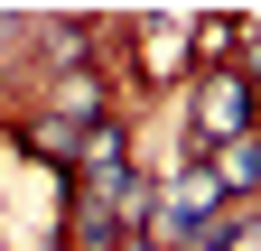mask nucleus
I'll return each mask as SVG.
<instances>
[{
	"label": "nucleus",
	"mask_w": 261,
	"mask_h": 251,
	"mask_svg": "<svg viewBox=\"0 0 261 251\" xmlns=\"http://www.w3.org/2000/svg\"><path fill=\"white\" fill-rule=\"evenodd\" d=\"M196 84V19L187 10H149L140 19V84Z\"/></svg>",
	"instance_id": "obj_1"
},
{
	"label": "nucleus",
	"mask_w": 261,
	"mask_h": 251,
	"mask_svg": "<svg viewBox=\"0 0 261 251\" xmlns=\"http://www.w3.org/2000/svg\"><path fill=\"white\" fill-rule=\"evenodd\" d=\"M121 251H159V242H149V233H121Z\"/></svg>",
	"instance_id": "obj_2"
},
{
	"label": "nucleus",
	"mask_w": 261,
	"mask_h": 251,
	"mask_svg": "<svg viewBox=\"0 0 261 251\" xmlns=\"http://www.w3.org/2000/svg\"><path fill=\"white\" fill-rule=\"evenodd\" d=\"M252 140H261V84H252Z\"/></svg>",
	"instance_id": "obj_3"
}]
</instances>
